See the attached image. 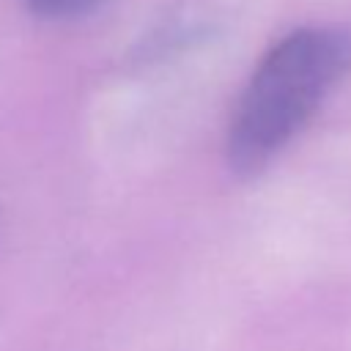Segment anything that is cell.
Here are the masks:
<instances>
[{
    "instance_id": "cell-1",
    "label": "cell",
    "mask_w": 351,
    "mask_h": 351,
    "mask_svg": "<svg viewBox=\"0 0 351 351\" xmlns=\"http://www.w3.org/2000/svg\"><path fill=\"white\" fill-rule=\"evenodd\" d=\"M351 69V36L332 25H304L269 47L233 110L225 156L233 173L263 170L310 123Z\"/></svg>"
},
{
    "instance_id": "cell-2",
    "label": "cell",
    "mask_w": 351,
    "mask_h": 351,
    "mask_svg": "<svg viewBox=\"0 0 351 351\" xmlns=\"http://www.w3.org/2000/svg\"><path fill=\"white\" fill-rule=\"evenodd\" d=\"M30 11H36L38 16H49V19H71V16H85L93 14L96 8H101L107 0H22Z\"/></svg>"
}]
</instances>
